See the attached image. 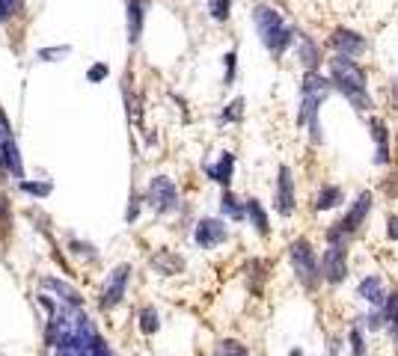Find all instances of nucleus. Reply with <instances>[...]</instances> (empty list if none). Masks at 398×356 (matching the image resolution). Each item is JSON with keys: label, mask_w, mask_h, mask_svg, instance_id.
Masks as SVG:
<instances>
[{"label": "nucleus", "mask_w": 398, "mask_h": 356, "mask_svg": "<svg viewBox=\"0 0 398 356\" xmlns=\"http://www.w3.org/2000/svg\"><path fill=\"white\" fill-rule=\"evenodd\" d=\"M330 80H333V87L351 101L357 113H366L372 107V98H369V77H366V69L351 60V57H333L330 60Z\"/></svg>", "instance_id": "f257e3e1"}, {"label": "nucleus", "mask_w": 398, "mask_h": 356, "mask_svg": "<svg viewBox=\"0 0 398 356\" xmlns=\"http://www.w3.org/2000/svg\"><path fill=\"white\" fill-rule=\"evenodd\" d=\"M333 80H327L318 72H306L301 83V110H297V125H306L312 134V143H321V122H318V110L327 101Z\"/></svg>", "instance_id": "f03ea898"}, {"label": "nucleus", "mask_w": 398, "mask_h": 356, "mask_svg": "<svg viewBox=\"0 0 398 356\" xmlns=\"http://www.w3.org/2000/svg\"><path fill=\"white\" fill-rule=\"evenodd\" d=\"M253 24L259 30V39L262 45L271 50L274 57H283L286 48L294 42V30L283 21V15L271 6H256L253 9Z\"/></svg>", "instance_id": "7ed1b4c3"}, {"label": "nucleus", "mask_w": 398, "mask_h": 356, "mask_svg": "<svg viewBox=\"0 0 398 356\" xmlns=\"http://www.w3.org/2000/svg\"><path fill=\"white\" fill-rule=\"evenodd\" d=\"M289 259H291V267H294V276L301 279L303 288H312L321 282V261L315 259V249L309 244V237H297L289 247Z\"/></svg>", "instance_id": "20e7f679"}, {"label": "nucleus", "mask_w": 398, "mask_h": 356, "mask_svg": "<svg viewBox=\"0 0 398 356\" xmlns=\"http://www.w3.org/2000/svg\"><path fill=\"white\" fill-rule=\"evenodd\" d=\"M372 190H362L357 199H354V205L348 208V214L339 220V223H333L327 229V244H348V237H351L362 223H366V217L372 211Z\"/></svg>", "instance_id": "39448f33"}, {"label": "nucleus", "mask_w": 398, "mask_h": 356, "mask_svg": "<svg viewBox=\"0 0 398 356\" xmlns=\"http://www.w3.org/2000/svg\"><path fill=\"white\" fill-rule=\"evenodd\" d=\"M131 274H134V267H131L128 261L116 264V267L110 270V274H107V279H104V285H102V297H98V306H102L104 312L116 309V306H119V303L125 300Z\"/></svg>", "instance_id": "423d86ee"}, {"label": "nucleus", "mask_w": 398, "mask_h": 356, "mask_svg": "<svg viewBox=\"0 0 398 356\" xmlns=\"http://www.w3.org/2000/svg\"><path fill=\"white\" fill-rule=\"evenodd\" d=\"M146 202L155 214H173L178 208V188L167 176H155L146 188Z\"/></svg>", "instance_id": "0eeeda50"}, {"label": "nucleus", "mask_w": 398, "mask_h": 356, "mask_svg": "<svg viewBox=\"0 0 398 356\" xmlns=\"http://www.w3.org/2000/svg\"><path fill=\"white\" fill-rule=\"evenodd\" d=\"M0 161H4V169H6L12 178L24 181V163H21L18 146H15V131L9 125L4 107H0Z\"/></svg>", "instance_id": "6e6552de"}, {"label": "nucleus", "mask_w": 398, "mask_h": 356, "mask_svg": "<svg viewBox=\"0 0 398 356\" xmlns=\"http://www.w3.org/2000/svg\"><path fill=\"white\" fill-rule=\"evenodd\" d=\"M348 276V244H327L321 259V279L339 285Z\"/></svg>", "instance_id": "1a4fd4ad"}, {"label": "nucleus", "mask_w": 398, "mask_h": 356, "mask_svg": "<svg viewBox=\"0 0 398 356\" xmlns=\"http://www.w3.org/2000/svg\"><path fill=\"white\" fill-rule=\"evenodd\" d=\"M193 241L199 244V249H214V247H220L223 241H229V229L217 217H203L196 223V229H193Z\"/></svg>", "instance_id": "9d476101"}, {"label": "nucleus", "mask_w": 398, "mask_h": 356, "mask_svg": "<svg viewBox=\"0 0 398 356\" xmlns=\"http://www.w3.org/2000/svg\"><path fill=\"white\" fill-rule=\"evenodd\" d=\"M330 45L336 48L339 57H351V60L366 50V39H362L357 30H348V27H336L333 36H330Z\"/></svg>", "instance_id": "9b49d317"}, {"label": "nucleus", "mask_w": 398, "mask_h": 356, "mask_svg": "<svg viewBox=\"0 0 398 356\" xmlns=\"http://www.w3.org/2000/svg\"><path fill=\"white\" fill-rule=\"evenodd\" d=\"M276 211L279 217H291L294 214V178L291 169L283 163L276 173Z\"/></svg>", "instance_id": "f8f14e48"}, {"label": "nucleus", "mask_w": 398, "mask_h": 356, "mask_svg": "<svg viewBox=\"0 0 398 356\" xmlns=\"http://www.w3.org/2000/svg\"><path fill=\"white\" fill-rule=\"evenodd\" d=\"M39 285H42L45 294H54L60 303H69V306H84V297H80V291L72 282L57 279V276H42Z\"/></svg>", "instance_id": "ddd939ff"}, {"label": "nucleus", "mask_w": 398, "mask_h": 356, "mask_svg": "<svg viewBox=\"0 0 398 356\" xmlns=\"http://www.w3.org/2000/svg\"><path fill=\"white\" fill-rule=\"evenodd\" d=\"M357 297L360 300H366L372 309H384L387 306V300H389V291H387V285H384V279H380L377 274H372V276H366L360 285H357Z\"/></svg>", "instance_id": "4468645a"}, {"label": "nucleus", "mask_w": 398, "mask_h": 356, "mask_svg": "<svg viewBox=\"0 0 398 356\" xmlns=\"http://www.w3.org/2000/svg\"><path fill=\"white\" fill-rule=\"evenodd\" d=\"M369 134H372V140H375V163L377 166H384V163H389V128H387V122L384 119H377V116H372L369 119Z\"/></svg>", "instance_id": "2eb2a0df"}, {"label": "nucleus", "mask_w": 398, "mask_h": 356, "mask_svg": "<svg viewBox=\"0 0 398 356\" xmlns=\"http://www.w3.org/2000/svg\"><path fill=\"white\" fill-rule=\"evenodd\" d=\"M146 9L149 0H125V18H128V45L140 42L143 21H146Z\"/></svg>", "instance_id": "dca6fc26"}, {"label": "nucleus", "mask_w": 398, "mask_h": 356, "mask_svg": "<svg viewBox=\"0 0 398 356\" xmlns=\"http://www.w3.org/2000/svg\"><path fill=\"white\" fill-rule=\"evenodd\" d=\"M232 173H235V155L232 151H220L217 163H205V176L211 181L223 184V188L229 190V181H232Z\"/></svg>", "instance_id": "f3484780"}, {"label": "nucleus", "mask_w": 398, "mask_h": 356, "mask_svg": "<svg viewBox=\"0 0 398 356\" xmlns=\"http://www.w3.org/2000/svg\"><path fill=\"white\" fill-rule=\"evenodd\" d=\"M149 264H152L158 274H163V276H176V274H181V270H185V259L176 256L173 249H158L155 256L149 259Z\"/></svg>", "instance_id": "a211bd4d"}, {"label": "nucleus", "mask_w": 398, "mask_h": 356, "mask_svg": "<svg viewBox=\"0 0 398 356\" xmlns=\"http://www.w3.org/2000/svg\"><path fill=\"white\" fill-rule=\"evenodd\" d=\"M297 57L306 65V72H318V63H321V48L315 39H309L306 33H297Z\"/></svg>", "instance_id": "6ab92c4d"}, {"label": "nucleus", "mask_w": 398, "mask_h": 356, "mask_svg": "<svg viewBox=\"0 0 398 356\" xmlns=\"http://www.w3.org/2000/svg\"><path fill=\"white\" fill-rule=\"evenodd\" d=\"M345 202V193L342 188H336V184H324V188L318 190V196H315V211H330Z\"/></svg>", "instance_id": "aec40b11"}, {"label": "nucleus", "mask_w": 398, "mask_h": 356, "mask_svg": "<svg viewBox=\"0 0 398 356\" xmlns=\"http://www.w3.org/2000/svg\"><path fill=\"white\" fill-rule=\"evenodd\" d=\"M247 205V217H250V223L256 226V232L259 234H271V223H268V214H264V208H262V202L256 199V196H250L244 202Z\"/></svg>", "instance_id": "412c9836"}, {"label": "nucleus", "mask_w": 398, "mask_h": 356, "mask_svg": "<svg viewBox=\"0 0 398 356\" xmlns=\"http://www.w3.org/2000/svg\"><path fill=\"white\" fill-rule=\"evenodd\" d=\"M220 211H223L229 220H235V223H241V220L247 217V205H244V202H238V196L232 193V190H223V196H220Z\"/></svg>", "instance_id": "4be33fe9"}, {"label": "nucleus", "mask_w": 398, "mask_h": 356, "mask_svg": "<svg viewBox=\"0 0 398 356\" xmlns=\"http://www.w3.org/2000/svg\"><path fill=\"white\" fill-rule=\"evenodd\" d=\"M214 356H253L247 350V345H241L238 338H220L217 345H214Z\"/></svg>", "instance_id": "5701e85b"}, {"label": "nucleus", "mask_w": 398, "mask_h": 356, "mask_svg": "<svg viewBox=\"0 0 398 356\" xmlns=\"http://www.w3.org/2000/svg\"><path fill=\"white\" fill-rule=\"evenodd\" d=\"M161 330V315L155 306H143L140 309V333L143 335H155Z\"/></svg>", "instance_id": "b1692460"}, {"label": "nucleus", "mask_w": 398, "mask_h": 356, "mask_svg": "<svg viewBox=\"0 0 398 356\" xmlns=\"http://www.w3.org/2000/svg\"><path fill=\"white\" fill-rule=\"evenodd\" d=\"M384 315H387V327H389V333H392V338H395V345H398V291L389 294L387 306H384Z\"/></svg>", "instance_id": "393cba45"}, {"label": "nucleus", "mask_w": 398, "mask_h": 356, "mask_svg": "<svg viewBox=\"0 0 398 356\" xmlns=\"http://www.w3.org/2000/svg\"><path fill=\"white\" fill-rule=\"evenodd\" d=\"M18 188L27 193V196H36V199H45V196H51V190H54V184L51 181H18Z\"/></svg>", "instance_id": "a878e982"}, {"label": "nucleus", "mask_w": 398, "mask_h": 356, "mask_svg": "<svg viewBox=\"0 0 398 356\" xmlns=\"http://www.w3.org/2000/svg\"><path fill=\"white\" fill-rule=\"evenodd\" d=\"M348 345H351V356H369V350H366V335H362L360 327H351V333H348Z\"/></svg>", "instance_id": "bb28decb"}, {"label": "nucleus", "mask_w": 398, "mask_h": 356, "mask_svg": "<svg viewBox=\"0 0 398 356\" xmlns=\"http://www.w3.org/2000/svg\"><path fill=\"white\" fill-rule=\"evenodd\" d=\"M69 249L75 252L77 259H87V261H95V259H98L95 247H92V244H87V241H77V237H72V241H69Z\"/></svg>", "instance_id": "cd10ccee"}, {"label": "nucleus", "mask_w": 398, "mask_h": 356, "mask_svg": "<svg viewBox=\"0 0 398 356\" xmlns=\"http://www.w3.org/2000/svg\"><path fill=\"white\" fill-rule=\"evenodd\" d=\"M241 119H244V98L229 101L226 110L220 113V122H241Z\"/></svg>", "instance_id": "c85d7f7f"}, {"label": "nucleus", "mask_w": 398, "mask_h": 356, "mask_svg": "<svg viewBox=\"0 0 398 356\" xmlns=\"http://www.w3.org/2000/svg\"><path fill=\"white\" fill-rule=\"evenodd\" d=\"M69 54H72L69 45H60V48H39V50H36V57L45 60V63H57L60 57H69Z\"/></svg>", "instance_id": "c756f323"}, {"label": "nucleus", "mask_w": 398, "mask_h": 356, "mask_svg": "<svg viewBox=\"0 0 398 356\" xmlns=\"http://www.w3.org/2000/svg\"><path fill=\"white\" fill-rule=\"evenodd\" d=\"M229 9H232V0H211V15H214V21H226V18H229Z\"/></svg>", "instance_id": "7c9ffc66"}, {"label": "nucleus", "mask_w": 398, "mask_h": 356, "mask_svg": "<svg viewBox=\"0 0 398 356\" xmlns=\"http://www.w3.org/2000/svg\"><path fill=\"white\" fill-rule=\"evenodd\" d=\"M18 6H21V0H0V24L9 21L12 15L18 12Z\"/></svg>", "instance_id": "2f4dec72"}, {"label": "nucleus", "mask_w": 398, "mask_h": 356, "mask_svg": "<svg viewBox=\"0 0 398 356\" xmlns=\"http://www.w3.org/2000/svg\"><path fill=\"white\" fill-rule=\"evenodd\" d=\"M107 75H110V69H107V63H95L92 69L87 72V80H90V83H98V80H104Z\"/></svg>", "instance_id": "473e14b6"}, {"label": "nucleus", "mask_w": 398, "mask_h": 356, "mask_svg": "<svg viewBox=\"0 0 398 356\" xmlns=\"http://www.w3.org/2000/svg\"><path fill=\"white\" fill-rule=\"evenodd\" d=\"M223 60H226V77H223V83L229 87V83L235 80V60H238V54H235V50H229V54H226Z\"/></svg>", "instance_id": "72a5a7b5"}, {"label": "nucleus", "mask_w": 398, "mask_h": 356, "mask_svg": "<svg viewBox=\"0 0 398 356\" xmlns=\"http://www.w3.org/2000/svg\"><path fill=\"white\" fill-rule=\"evenodd\" d=\"M137 214H140V196L134 193V196H131V208L125 211V220H128V223H134Z\"/></svg>", "instance_id": "f704fd0d"}, {"label": "nucleus", "mask_w": 398, "mask_h": 356, "mask_svg": "<svg viewBox=\"0 0 398 356\" xmlns=\"http://www.w3.org/2000/svg\"><path fill=\"white\" fill-rule=\"evenodd\" d=\"M387 234L392 237V241H398V217H389L387 220Z\"/></svg>", "instance_id": "c9c22d12"}, {"label": "nucleus", "mask_w": 398, "mask_h": 356, "mask_svg": "<svg viewBox=\"0 0 398 356\" xmlns=\"http://www.w3.org/2000/svg\"><path fill=\"white\" fill-rule=\"evenodd\" d=\"M289 356H303V353H301V350H297V347H294V350H289Z\"/></svg>", "instance_id": "e433bc0d"}, {"label": "nucleus", "mask_w": 398, "mask_h": 356, "mask_svg": "<svg viewBox=\"0 0 398 356\" xmlns=\"http://www.w3.org/2000/svg\"><path fill=\"white\" fill-rule=\"evenodd\" d=\"M0 166H4V161H0Z\"/></svg>", "instance_id": "4c0bfd02"}]
</instances>
